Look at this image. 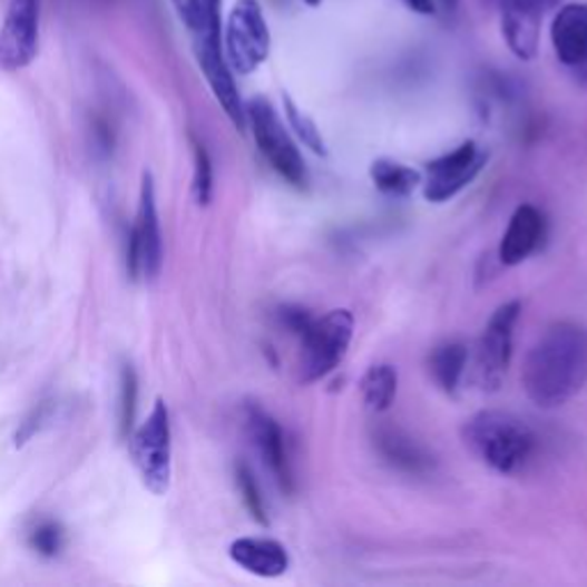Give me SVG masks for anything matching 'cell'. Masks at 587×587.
<instances>
[{"mask_svg": "<svg viewBox=\"0 0 587 587\" xmlns=\"http://www.w3.org/2000/svg\"><path fill=\"white\" fill-rule=\"evenodd\" d=\"M587 383V329L556 322L530 346L521 368L526 398L539 409H560Z\"/></svg>", "mask_w": 587, "mask_h": 587, "instance_id": "1", "label": "cell"}, {"mask_svg": "<svg viewBox=\"0 0 587 587\" xmlns=\"http://www.w3.org/2000/svg\"><path fill=\"white\" fill-rule=\"evenodd\" d=\"M461 439L498 476H519L537 450L532 427L524 418L500 409L473 413L461 424Z\"/></svg>", "mask_w": 587, "mask_h": 587, "instance_id": "2", "label": "cell"}, {"mask_svg": "<svg viewBox=\"0 0 587 587\" xmlns=\"http://www.w3.org/2000/svg\"><path fill=\"white\" fill-rule=\"evenodd\" d=\"M356 320L346 307H335L322 317H315L301 335L299 379L301 383H315L326 379L346 356L354 340Z\"/></svg>", "mask_w": 587, "mask_h": 587, "instance_id": "3", "label": "cell"}, {"mask_svg": "<svg viewBox=\"0 0 587 587\" xmlns=\"http://www.w3.org/2000/svg\"><path fill=\"white\" fill-rule=\"evenodd\" d=\"M246 123L253 131L264 162L276 170L290 186L305 188L310 182L307 166L292 134L285 129L278 110L264 97H253L246 104Z\"/></svg>", "mask_w": 587, "mask_h": 587, "instance_id": "4", "label": "cell"}, {"mask_svg": "<svg viewBox=\"0 0 587 587\" xmlns=\"http://www.w3.org/2000/svg\"><path fill=\"white\" fill-rule=\"evenodd\" d=\"M131 459L145 489L166 496L173 480V427L168 404L162 398L131 437Z\"/></svg>", "mask_w": 587, "mask_h": 587, "instance_id": "5", "label": "cell"}, {"mask_svg": "<svg viewBox=\"0 0 587 587\" xmlns=\"http://www.w3.org/2000/svg\"><path fill=\"white\" fill-rule=\"evenodd\" d=\"M223 51L237 74H253L271 51V32L257 0H237L223 26Z\"/></svg>", "mask_w": 587, "mask_h": 587, "instance_id": "6", "label": "cell"}, {"mask_svg": "<svg viewBox=\"0 0 587 587\" xmlns=\"http://www.w3.org/2000/svg\"><path fill=\"white\" fill-rule=\"evenodd\" d=\"M521 301H507L493 310L476 351V374L482 390H498L512 363L515 329L521 320Z\"/></svg>", "mask_w": 587, "mask_h": 587, "instance_id": "7", "label": "cell"}, {"mask_svg": "<svg viewBox=\"0 0 587 587\" xmlns=\"http://www.w3.org/2000/svg\"><path fill=\"white\" fill-rule=\"evenodd\" d=\"M164 264V242H162V223L156 212V190L149 173H143L140 184V207L136 225L129 232L127 246V273L131 281L147 278L154 281L159 276Z\"/></svg>", "mask_w": 587, "mask_h": 587, "instance_id": "8", "label": "cell"}, {"mask_svg": "<svg viewBox=\"0 0 587 587\" xmlns=\"http://www.w3.org/2000/svg\"><path fill=\"white\" fill-rule=\"evenodd\" d=\"M487 166V154L478 143L466 140L452 151L439 156L424 166L422 195L427 203L443 205L471 186Z\"/></svg>", "mask_w": 587, "mask_h": 587, "instance_id": "9", "label": "cell"}, {"mask_svg": "<svg viewBox=\"0 0 587 587\" xmlns=\"http://www.w3.org/2000/svg\"><path fill=\"white\" fill-rule=\"evenodd\" d=\"M195 35V58L207 78V84L229 117V123L239 131H246V104L234 84V71L223 51V28H203Z\"/></svg>", "mask_w": 587, "mask_h": 587, "instance_id": "10", "label": "cell"}, {"mask_svg": "<svg viewBox=\"0 0 587 587\" xmlns=\"http://www.w3.org/2000/svg\"><path fill=\"white\" fill-rule=\"evenodd\" d=\"M39 49V0H10L0 28V69L19 71L37 58Z\"/></svg>", "mask_w": 587, "mask_h": 587, "instance_id": "11", "label": "cell"}, {"mask_svg": "<svg viewBox=\"0 0 587 587\" xmlns=\"http://www.w3.org/2000/svg\"><path fill=\"white\" fill-rule=\"evenodd\" d=\"M246 424L253 446L260 452L264 466L268 468V473L276 480L283 493L292 496L296 491V478L292 471L287 439L281 422L271 413H266L262 407L251 404L246 407Z\"/></svg>", "mask_w": 587, "mask_h": 587, "instance_id": "12", "label": "cell"}, {"mask_svg": "<svg viewBox=\"0 0 587 587\" xmlns=\"http://www.w3.org/2000/svg\"><path fill=\"white\" fill-rule=\"evenodd\" d=\"M232 562L257 578H281L290 571L287 546L271 537H239L229 544Z\"/></svg>", "mask_w": 587, "mask_h": 587, "instance_id": "13", "label": "cell"}, {"mask_svg": "<svg viewBox=\"0 0 587 587\" xmlns=\"http://www.w3.org/2000/svg\"><path fill=\"white\" fill-rule=\"evenodd\" d=\"M544 214L535 205H519L507 223V229L498 246V260L502 266L524 264L544 239Z\"/></svg>", "mask_w": 587, "mask_h": 587, "instance_id": "14", "label": "cell"}, {"mask_svg": "<svg viewBox=\"0 0 587 587\" xmlns=\"http://www.w3.org/2000/svg\"><path fill=\"white\" fill-rule=\"evenodd\" d=\"M374 446L383 461L402 473L427 476L434 471V457L400 427H379L374 434Z\"/></svg>", "mask_w": 587, "mask_h": 587, "instance_id": "15", "label": "cell"}, {"mask_svg": "<svg viewBox=\"0 0 587 587\" xmlns=\"http://www.w3.org/2000/svg\"><path fill=\"white\" fill-rule=\"evenodd\" d=\"M551 42L562 65H587V3L560 6L551 26Z\"/></svg>", "mask_w": 587, "mask_h": 587, "instance_id": "16", "label": "cell"}, {"mask_svg": "<svg viewBox=\"0 0 587 587\" xmlns=\"http://www.w3.org/2000/svg\"><path fill=\"white\" fill-rule=\"evenodd\" d=\"M539 14L524 10H500V30L507 49H510L519 60H532L539 51V35H541Z\"/></svg>", "mask_w": 587, "mask_h": 587, "instance_id": "17", "label": "cell"}, {"mask_svg": "<svg viewBox=\"0 0 587 587\" xmlns=\"http://www.w3.org/2000/svg\"><path fill=\"white\" fill-rule=\"evenodd\" d=\"M429 374L446 395H454L468 368V346L463 342H443L427 359Z\"/></svg>", "mask_w": 587, "mask_h": 587, "instance_id": "18", "label": "cell"}, {"mask_svg": "<svg viewBox=\"0 0 587 587\" xmlns=\"http://www.w3.org/2000/svg\"><path fill=\"white\" fill-rule=\"evenodd\" d=\"M398 385H400V374L395 365L379 363L368 368V372L361 376L359 383L365 409L372 413L388 411L398 398Z\"/></svg>", "mask_w": 587, "mask_h": 587, "instance_id": "19", "label": "cell"}, {"mask_svg": "<svg viewBox=\"0 0 587 587\" xmlns=\"http://www.w3.org/2000/svg\"><path fill=\"white\" fill-rule=\"evenodd\" d=\"M370 179L388 198H409L422 186V173L395 159H376L370 166Z\"/></svg>", "mask_w": 587, "mask_h": 587, "instance_id": "20", "label": "cell"}, {"mask_svg": "<svg viewBox=\"0 0 587 587\" xmlns=\"http://www.w3.org/2000/svg\"><path fill=\"white\" fill-rule=\"evenodd\" d=\"M283 104H285V117H287V123H290L292 131L296 134V138H299L310 151H315L317 156H326V154H329V149H326V140H324L320 127L315 125V120H312V117H310L307 112H303L290 95L283 97Z\"/></svg>", "mask_w": 587, "mask_h": 587, "instance_id": "21", "label": "cell"}, {"mask_svg": "<svg viewBox=\"0 0 587 587\" xmlns=\"http://www.w3.org/2000/svg\"><path fill=\"white\" fill-rule=\"evenodd\" d=\"M234 478H237V487H239V493L244 498V505L248 515L253 517V521H257L260 526H268V512H266V502H264V496L260 491V485L251 471V466L244 463V461H237V466H234Z\"/></svg>", "mask_w": 587, "mask_h": 587, "instance_id": "22", "label": "cell"}, {"mask_svg": "<svg viewBox=\"0 0 587 587\" xmlns=\"http://www.w3.org/2000/svg\"><path fill=\"white\" fill-rule=\"evenodd\" d=\"M193 159H195L193 195L200 207H207L214 198V166L207 147L198 138H193Z\"/></svg>", "mask_w": 587, "mask_h": 587, "instance_id": "23", "label": "cell"}, {"mask_svg": "<svg viewBox=\"0 0 587 587\" xmlns=\"http://www.w3.org/2000/svg\"><path fill=\"white\" fill-rule=\"evenodd\" d=\"M120 385V437L129 439L138 409V376L131 365L123 368Z\"/></svg>", "mask_w": 587, "mask_h": 587, "instance_id": "24", "label": "cell"}, {"mask_svg": "<svg viewBox=\"0 0 587 587\" xmlns=\"http://www.w3.org/2000/svg\"><path fill=\"white\" fill-rule=\"evenodd\" d=\"M28 544L35 554L45 558H56L62 551L65 530L58 521H42L32 528Z\"/></svg>", "mask_w": 587, "mask_h": 587, "instance_id": "25", "label": "cell"}, {"mask_svg": "<svg viewBox=\"0 0 587 587\" xmlns=\"http://www.w3.org/2000/svg\"><path fill=\"white\" fill-rule=\"evenodd\" d=\"M276 317H278V324H281L287 333L296 335L299 340H301V335L310 329V324L315 322V315H310V310H305V307H301V305H283V307H278Z\"/></svg>", "mask_w": 587, "mask_h": 587, "instance_id": "26", "label": "cell"}, {"mask_svg": "<svg viewBox=\"0 0 587 587\" xmlns=\"http://www.w3.org/2000/svg\"><path fill=\"white\" fill-rule=\"evenodd\" d=\"M487 6L500 10H524V12H532L539 17H546L549 12L558 10L562 6V0H485Z\"/></svg>", "mask_w": 587, "mask_h": 587, "instance_id": "27", "label": "cell"}, {"mask_svg": "<svg viewBox=\"0 0 587 587\" xmlns=\"http://www.w3.org/2000/svg\"><path fill=\"white\" fill-rule=\"evenodd\" d=\"M173 6L190 32L198 30V26H200V0H173Z\"/></svg>", "mask_w": 587, "mask_h": 587, "instance_id": "28", "label": "cell"}, {"mask_svg": "<svg viewBox=\"0 0 587 587\" xmlns=\"http://www.w3.org/2000/svg\"><path fill=\"white\" fill-rule=\"evenodd\" d=\"M402 3L415 14H434V0H402Z\"/></svg>", "mask_w": 587, "mask_h": 587, "instance_id": "29", "label": "cell"}, {"mask_svg": "<svg viewBox=\"0 0 587 587\" xmlns=\"http://www.w3.org/2000/svg\"><path fill=\"white\" fill-rule=\"evenodd\" d=\"M437 6H441L446 12H454L459 6V0H434V8Z\"/></svg>", "mask_w": 587, "mask_h": 587, "instance_id": "30", "label": "cell"}, {"mask_svg": "<svg viewBox=\"0 0 587 587\" xmlns=\"http://www.w3.org/2000/svg\"><path fill=\"white\" fill-rule=\"evenodd\" d=\"M303 3L310 8H317V6H322V0H303Z\"/></svg>", "mask_w": 587, "mask_h": 587, "instance_id": "31", "label": "cell"}]
</instances>
